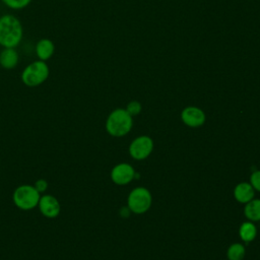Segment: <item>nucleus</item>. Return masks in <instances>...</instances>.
<instances>
[{"instance_id":"nucleus-1","label":"nucleus","mask_w":260,"mask_h":260,"mask_svg":"<svg viewBox=\"0 0 260 260\" xmlns=\"http://www.w3.org/2000/svg\"><path fill=\"white\" fill-rule=\"evenodd\" d=\"M23 37V26L20 20L12 14L0 16V46L16 48Z\"/></svg>"},{"instance_id":"nucleus-2","label":"nucleus","mask_w":260,"mask_h":260,"mask_svg":"<svg viewBox=\"0 0 260 260\" xmlns=\"http://www.w3.org/2000/svg\"><path fill=\"white\" fill-rule=\"evenodd\" d=\"M133 120L132 116L126 111V109H115L110 113L106 121L107 132L115 137H122L129 133L132 128Z\"/></svg>"},{"instance_id":"nucleus-3","label":"nucleus","mask_w":260,"mask_h":260,"mask_svg":"<svg viewBox=\"0 0 260 260\" xmlns=\"http://www.w3.org/2000/svg\"><path fill=\"white\" fill-rule=\"evenodd\" d=\"M50 75V68L45 61L35 60L27 64L21 72L20 79L28 87H36L43 84Z\"/></svg>"},{"instance_id":"nucleus-4","label":"nucleus","mask_w":260,"mask_h":260,"mask_svg":"<svg viewBox=\"0 0 260 260\" xmlns=\"http://www.w3.org/2000/svg\"><path fill=\"white\" fill-rule=\"evenodd\" d=\"M41 193L29 184L18 186L12 193V201L14 205L24 211L38 207Z\"/></svg>"},{"instance_id":"nucleus-5","label":"nucleus","mask_w":260,"mask_h":260,"mask_svg":"<svg viewBox=\"0 0 260 260\" xmlns=\"http://www.w3.org/2000/svg\"><path fill=\"white\" fill-rule=\"evenodd\" d=\"M151 201L150 192L144 187H137L128 196V207L132 212L141 214L149 209Z\"/></svg>"},{"instance_id":"nucleus-6","label":"nucleus","mask_w":260,"mask_h":260,"mask_svg":"<svg viewBox=\"0 0 260 260\" xmlns=\"http://www.w3.org/2000/svg\"><path fill=\"white\" fill-rule=\"evenodd\" d=\"M153 149V141L149 136H139L134 139L130 146L129 152L130 155L135 159H144L146 158Z\"/></svg>"},{"instance_id":"nucleus-7","label":"nucleus","mask_w":260,"mask_h":260,"mask_svg":"<svg viewBox=\"0 0 260 260\" xmlns=\"http://www.w3.org/2000/svg\"><path fill=\"white\" fill-rule=\"evenodd\" d=\"M39 210L47 218H55L60 214L61 206L58 199L50 194H46L40 197Z\"/></svg>"},{"instance_id":"nucleus-8","label":"nucleus","mask_w":260,"mask_h":260,"mask_svg":"<svg viewBox=\"0 0 260 260\" xmlns=\"http://www.w3.org/2000/svg\"><path fill=\"white\" fill-rule=\"evenodd\" d=\"M135 171L131 165L122 162L115 166L111 171V179L117 185H126L134 179Z\"/></svg>"},{"instance_id":"nucleus-9","label":"nucleus","mask_w":260,"mask_h":260,"mask_svg":"<svg viewBox=\"0 0 260 260\" xmlns=\"http://www.w3.org/2000/svg\"><path fill=\"white\" fill-rule=\"evenodd\" d=\"M181 119L184 124L189 127H199L202 126L205 122L204 112L194 106L186 107L181 113Z\"/></svg>"},{"instance_id":"nucleus-10","label":"nucleus","mask_w":260,"mask_h":260,"mask_svg":"<svg viewBox=\"0 0 260 260\" xmlns=\"http://www.w3.org/2000/svg\"><path fill=\"white\" fill-rule=\"evenodd\" d=\"M36 55L39 60L42 61H48L52 58V56L55 53V44L52 40L48 38L40 39L36 44Z\"/></svg>"},{"instance_id":"nucleus-11","label":"nucleus","mask_w":260,"mask_h":260,"mask_svg":"<svg viewBox=\"0 0 260 260\" xmlns=\"http://www.w3.org/2000/svg\"><path fill=\"white\" fill-rule=\"evenodd\" d=\"M19 61V55L15 48H3L0 51V66L6 70L16 67Z\"/></svg>"},{"instance_id":"nucleus-12","label":"nucleus","mask_w":260,"mask_h":260,"mask_svg":"<svg viewBox=\"0 0 260 260\" xmlns=\"http://www.w3.org/2000/svg\"><path fill=\"white\" fill-rule=\"evenodd\" d=\"M254 195H255L254 188L250 183H247V182L238 184L234 190L235 198L237 199V201L241 203L249 202L254 198Z\"/></svg>"},{"instance_id":"nucleus-13","label":"nucleus","mask_w":260,"mask_h":260,"mask_svg":"<svg viewBox=\"0 0 260 260\" xmlns=\"http://www.w3.org/2000/svg\"><path fill=\"white\" fill-rule=\"evenodd\" d=\"M245 216L251 221L260 220V199H252L246 203L244 208Z\"/></svg>"},{"instance_id":"nucleus-14","label":"nucleus","mask_w":260,"mask_h":260,"mask_svg":"<svg viewBox=\"0 0 260 260\" xmlns=\"http://www.w3.org/2000/svg\"><path fill=\"white\" fill-rule=\"evenodd\" d=\"M239 234L243 241L251 242L255 239L257 235V228L253 222L246 221V222H243L242 225L240 226Z\"/></svg>"},{"instance_id":"nucleus-15","label":"nucleus","mask_w":260,"mask_h":260,"mask_svg":"<svg viewBox=\"0 0 260 260\" xmlns=\"http://www.w3.org/2000/svg\"><path fill=\"white\" fill-rule=\"evenodd\" d=\"M245 247L240 243H235L229 247L226 256L229 260H242L245 256Z\"/></svg>"},{"instance_id":"nucleus-16","label":"nucleus","mask_w":260,"mask_h":260,"mask_svg":"<svg viewBox=\"0 0 260 260\" xmlns=\"http://www.w3.org/2000/svg\"><path fill=\"white\" fill-rule=\"evenodd\" d=\"M4 5L14 10H20L30 4L32 0H1Z\"/></svg>"},{"instance_id":"nucleus-17","label":"nucleus","mask_w":260,"mask_h":260,"mask_svg":"<svg viewBox=\"0 0 260 260\" xmlns=\"http://www.w3.org/2000/svg\"><path fill=\"white\" fill-rule=\"evenodd\" d=\"M142 110V106L139 102L137 101H131L130 103H128L127 107H126V111L129 113L130 116H136L138 115Z\"/></svg>"},{"instance_id":"nucleus-18","label":"nucleus","mask_w":260,"mask_h":260,"mask_svg":"<svg viewBox=\"0 0 260 260\" xmlns=\"http://www.w3.org/2000/svg\"><path fill=\"white\" fill-rule=\"evenodd\" d=\"M250 184L254 190L260 192V171H255L252 173L250 178Z\"/></svg>"},{"instance_id":"nucleus-19","label":"nucleus","mask_w":260,"mask_h":260,"mask_svg":"<svg viewBox=\"0 0 260 260\" xmlns=\"http://www.w3.org/2000/svg\"><path fill=\"white\" fill-rule=\"evenodd\" d=\"M35 188L40 192V193H44L47 191L48 187H49V184L48 182L45 180V179H39L36 181L35 183Z\"/></svg>"},{"instance_id":"nucleus-20","label":"nucleus","mask_w":260,"mask_h":260,"mask_svg":"<svg viewBox=\"0 0 260 260\" xmlns=\"http://www.w3.org/2000/svg\"><path fill=\"white\" fill-rule=\"evenodd\" d=\"M130 212H131V210H130V208L127 206H123L121 209H120V214H121V216L122 217H128L129 215H130Z\"/></svg>"}]
</instances>
